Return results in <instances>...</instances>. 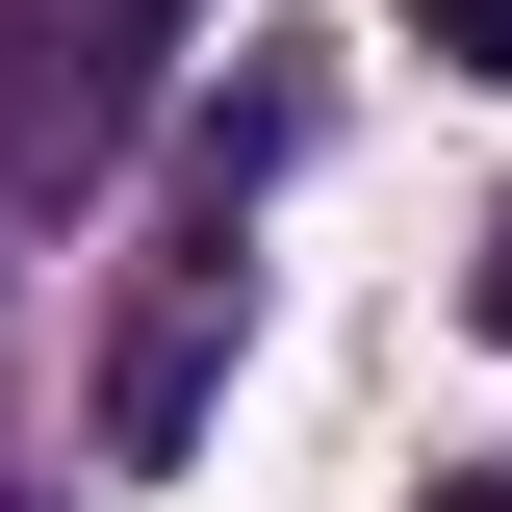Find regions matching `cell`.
Here are the masks:
<instances>
[{
  "label": "cell",
  "mask_w": 512,
  "mask_h": 512,
  "mask_svg": "<svg viewBox=\"0 0 512 512\" xmlns=\"http://www.w3.org/2000/svg\"><path fill=\"white\" fill-rule=\"evenodd\" d=\"M487 333H512V205H487Z\"/></svg>",
  "instance_id": "obj_3"
},
{
  "label": "cell",
  "mask_w": 512,
  "mask_h": 512,
  "mask_svg": "<svg viewBox=\"0 0 512 512\" xmlns=\"http://www.w3.org/2000/svg\"><path fill=\"white\" fill-rule=\"evenodd\" d=\"M436 512H512V461H461V487H436Z\"/></svg>",
  "instance_id": "obj_2"
},
{
  "label": "cell",
  "mask_w": 512,
  "mask_h": 512,
  "mask_svg": "<svg viewBox=\"0 0 512 512\" xmlns=\"http://www.w3.org/2000/svg\"><path fill=\"white\" fill-rule=\"evenodd\" d=\"M0 512H26V487H0Z\"/></svg>",
  "instance_id": "obj_4"
},
{
  "label": "cell",
  "mask_w": 512,
  "mask_h": 512,
  "mask_svg": "<svg viewBox=\"0 0 512 512\" xmlns=\"http://www.w3.org/2000/svg\"><path fill=\"white\" fill-rule=\"evenodd\" d=\"M436 26V77H512V0H410Z\"/></svg>",
  "instance_id": "obj_1"
}]
</instances>
